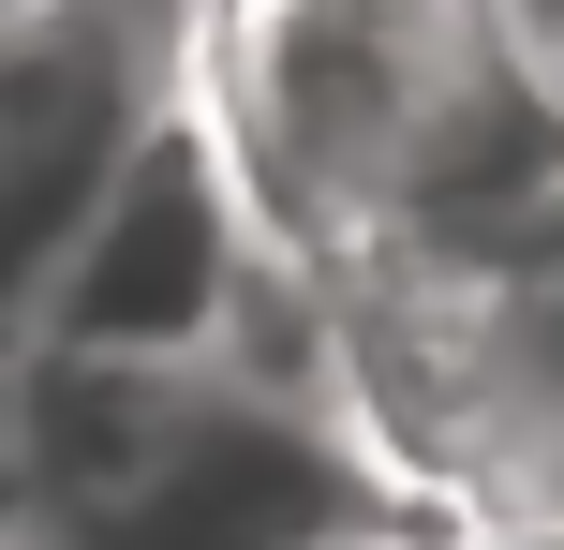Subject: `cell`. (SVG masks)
I'll return each instance as SVG.
<instances>
[{
  "label": "cell",
  "mask_w": 564,
  "mask_h": 550,
  "mask_svg": "<svg viewBox=\"0 0 564 550\" xmlns=\"http://www.w3.org/2000/svg\"><path fill=\"white\" fill-rule=\"evenodd\" d=\"M401 492L312 387L30 343V550H341Z\"/></svg>",
  "instance_id": "6da1fadb"
},
{
  "label": "cell",
  "mask_w": 564,
  "mask_h": 550,
  "mask_svg": "<svg viewBox=\"0 0 564 550\" xmlns=\"http://www.w3.org/2000/svg\"><path fill=\"white\" fill-rule=\"evenodd\" d=\"M490 75V0H194V134L282 268L341 283Z\"/></svg>",
  "instance_id": "7a4b0ae2"
},
{
  "label": "cell",
  "mask_w": 564,
  "mask_h": 550,
  "mask_svg": "<svg viewBox=\"0 0 564 550\" xmlns=\"http://www.w3.org/2000/svg\"><path fill=\"white\" fill-rule=\"evenodd\" d=\"M194 75V0H45L0 30V327L45 313L75 224L119 194Z\"/></svg>",
  "instance_id": "3957f363"
},
{
  "label": "cell",
  "mask_w": 564,
  "mask_h": 550,
  "mask_svg": "<svg viewBox=\"0 0 564 550\" xmlns=\"http://www.w3.org/2000/svg\"><path fill=\"white\" fill-rule=\"evenodd\" d=\"M253 268H268V238H253V208H238L224 149L194 134V105H178L164 134L119 164V194L75 224L30 343H59V357H224Z\"/></svg>",
  "instance_id": "277c9868"
},
{
  "label": "cell",
  "mask_w": 564,
  "mask_h": 550,
  "mask_svg": "<svg viewBox=\"0 0 564 550\" xmlns=\"http://www.w3.org/2000/svg\"><path fill=\"white\" fill-rule=\"evenodd\" d=\"M476 327H490V387L520 417V476H535V446L564 432V238H535L506 283H476Z\"/></svg>",
  "instance_id": "5b68a950"
},
{
  "label": "cell",
  "mask_w": 564,
  "mask_h": 550,
  "mask_svg": "<svg viewBox=\"0 0 564 550\" xmlns=\"http://www.w3.org/2000/svg\"><path fill=\"white\" fill-rule=\"evenodd\" d=\"M490 45H506V75L535 89V119L564 134V0H490Z\"/></svg>",
  "instance_id": "8992f818"
},
{
  "label": "cell",
  "mask_w": 564,
  "mask_h": 550,
  "mask_svg": "<svg viewBox=\"0 0 564 550\" xmlns=\"http://www.w3.org/2000/svg\"><path fill=\"white\" fill-rule=\"evenodd\" d=\"M0 550H30V327H0Z\"/></svg>",
  "instance_id": "52a82bcc"
},
{
  "label": "cell",
  "mask_w": 564,
  "mask_h": 550,
  "mask_svg": "<svg viewBox=\"0 0 564 550\" xmlns=\"http://www.w3.org/2000/svg\"><path fill=\"white\" fill-rule=\"evenodd\" d=\"M460 550H564V521H535V506H490V521H460Z\"/></svg>",
  "instance_id": "ba28073f"
},
{
  "label": "cell",
  "mask_w": 564,
  "mask_h": 550,
  "mask_svg": "<svg viewBox=\"0 0 564 550\" xmlns=\"http://www.w3.org/2000/svg\"><path fill=\"white\" fill-rule=\"evenodd\" d=\"M341 550H460V521H416V506H401V521H371V536H341Z\"/></svg>",
  "instance_id": "9c48e42d"
},
{
  "label": "cell",
  "mask_w": 564,
  "mask_h": 550,
  "mask_svg": "<svg viewBox=\"0 0 564 550\" xmlns=\"http://www.w3.org/2000/svg\"><path fill=\"white\" fill-rule=\"evenodd\" d=\"M506 506H535V521H564V432L535 446V476H520V492H506Z\"/></svg>",
  "instance_id": "30bf717a"
},
{
  "label": "cell",
  "mask_w": 564,
  "mask_h": 550,
  "mask_svg": "<svg viewBox=\"0 0 564 550\" xmlns=\"http://www.w3.org/2000/svg\"><path fill=\"white\" fill-rule=\"evenodd\" d=\"M30 15H45V0H0V30H30Z\"/></svg>",
  "instance_id": "8fae6325"
}]
</instances>
